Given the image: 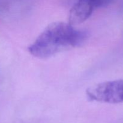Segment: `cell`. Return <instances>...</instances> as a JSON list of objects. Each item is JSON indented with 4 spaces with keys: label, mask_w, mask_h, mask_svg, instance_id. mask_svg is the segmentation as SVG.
<instances>
[{
    "label": "cell",
    "mask_w": 123,
    "mask_h": 123,
    "mask_svg": "<svg viewBox=\"0 0 123 123\" xmlns=\"http://www.w3.org/2000/svg\"><path fill=\"white\" fill-rule=\"evenodd\" d=\"M89 100L102 103H120L123 102V80L100 83L86 90Z\"/></svg>",
    "instance_id": "obj_2"
},
{
    "label": "cell",
    "mask_w": 123,
    "mask_h": 123,
    "mask_svg": "<svg viewBox=\"0 0 123 123\" xmlns=\"http://www.w3.org/2000/svg\"><path fill=\"white\" fill-rule=\"evenodd\" d=\"M113 0H91L95 8L105 7L111 3Z\"/></svg>",
    "instance_id": "obj_4"
},
{
    "label": "cell",
    "mask_w": 123,
    "mask_h": 123,
    "mask_svg": "<svg viewBox=\"0 0 123 123\" xmlns=\"http://www.w3.org/2000/svg\"><path fill=\"white\" fill-rule=\"evenodd\" d=\"M88 37L86 31L76 30L70 24L54 22L44 29L28 49L35 57L48 58L66 49L80 46Z\"/></svg>",
    "instance_id": "obj_1"
},
{
    "label": "cell",
    "mask_w": 123,
    "mask_h": 123,
    "mask_svg": "<svg viewBox=\"0 0 123 123\" xmlns=\"http://www.w3.org/2000/svg\"><path fill=\"white\" fill-rule=\"evenodd\" d=\"M94 8L91 0H79L70 11L69 24L72 26L82 24L90 18Z\"/></svg>",
    "instance_id": "obj_3"
}]
</instances>
